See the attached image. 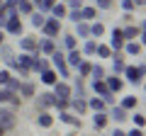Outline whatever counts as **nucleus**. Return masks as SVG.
Masks as SVG:
<instances>
[{"mask_svg":"<svg viewBox=\"0 0 146 136\" xmlns=\"http://www.w3.org/2000/svg\"><path fill=\"white\" fill-rule=\"evenodd\" d=\"M122 110H127V112H129V110H136V95H127V97H122Z\"/></svg>","mask_w":146,"mask_h":136,"instance_id":"29","label":"nucleus"},{"mask_svg":"<svg viewBox=\"0 0 146 136\" xmlns=\"http://www.w3.org/2000/svg\"><path fill=\"white\" fill-rule=\"evenodd\" d=\"M127 136H144V129H136V126H134V129H131Z\"/></svg>","mask_w":146,"mask_h":136,"instance_id":"49","label":"nucleus"},{"mask_svg":"<svg viewBox=\"0 0 146 136\" xmlns=\"http://www.w3.org/2000/svg\"><path fill=\"white\" fill-rule=\"evenodd\" d=\"M66 7L68 10H80L83 7V0H66Z\"/></svg>","mask_w":146,"mask_h":136,"instance_id":"47","label":"nucleus"},{"mask_svg":"<svg viewBox=\"0 0 146 136\" xmlns=\"http://www.w3.org/2000/svg\"><path fill=\"white\" fill-rule=\"evenodd\" d=\"M56 51V42L49 37H44L42 42H39V53H46V56H51V53Z\"/></svg>","mask_w":146,"mask_h":136,"instance_id":"14","label":"nucleus"},{"mask_svg":"<svg viewBox=\"0 0 146 136\" xmlns=\"http://www.w3.org/2000/svg\"><path fill=\"white\" fill-rule=\"evenodd\" d=\"M15 95H17V92H10L7 88H0V105H7V102L15 97Z\"/></svg>","mask_w":146,"mask_h":136,"instance_id":"37","label":"nucleus"},{"mask_svg":"<svg viewBox=\"0 0 146 136\" xmlns=\"http://www.w3.org/2000/svg\"><path fill=\"white\" fill-rule=\"evenodd\" d=\"M42 34L49 39H56L61 34V20H54V17H46V22L42 24Z\"/></svg>","mask_w":146,"mask_h":136,"instance_id":"3","label":"nucleus"},{"mask_svg":"<svg viewBox=\"0 0 146 136\" xmlns=\"http://www.w3.org/2000/svg\"><path fill=\"white\" fill-rule=\"evenodd\" d=\"M85 102H88V110H93V112H105V102H102L100 97H88Z\"/></svg>","mask_w":146,"mask_h":136,"instance_id":"24","label":"nucleus"},{"mask_svg":"<svg viewBox=\"0 0 146 136\" xmlns=\"http://www.w3.org/2000/svg\"><path fill=\"white\" fill-rule=\"evenodd\" d=\"M144 63H139V66H129V63H127L124 66V71H122V75H124L127 80H129V83H141V80H144Z\"/></svg>","mask_w":146,"mask_h":136,"instance_id":"2","label":"nucleus"},{"mask_svg":"<svg viewBox=\"0 0 146 136\" xmlns=\"http://www.w3.org/2000/svg\"><path fill=\"white\" fill-rule=\"evenodd\" d=\"M105 85L110 88V92H122V88H124V80H122L119 75H105Z\"/></svg>","mask_w":146,"mask_h":136,"instance_id":"11","label":"nucleus"},{"mask_svg":"<svg viewBox=\"0 0 146 136\" xmlns=\"http://www.w3.org/2000/svg\"><path fill=\"white\" fill-rule=\"evenodd\" d=\"M54 3H56V0H39V3H36V7H39V12H44V15H46V12L54 7Z\"/></svg>","mask_w":146,"mask_h":136,"instance_id":"38","label":"nucleus"},{"mask_svg":"<svg viewBox=\"0 0 146 136\" xmlns=\"http://www.w3.org/2000/svg\"><path fill=\"white\" fill-rule=\"evenodd\" d=\"M22 29H25V27H22V20H20V17H12V20H7L5 27H3V32H5V34H10V37H20Z\"/></svg>","mask_w":146,"mask_h":136,"instance_id":"5","label":"nucleus"},{"mask_svg":"<svg viewBox=\"0 0 146 136\" xmlns=\"http://www.w3.org/2000/svg\"><path fill=\"white\" fill-rule=\"evenodd\" d=\"M17 92H20V97H34V85L32 83H20Z\"/></svg>","mask_w":146,"mask_h":136,"instance_id":"27","label":"nucleus"},{"mask_svg":"<svg viewBox=\"0 0 146 136\" xmlns=\"http://www.w3.org/2000/svg\"><path fill=\"white\" fill-rule=\"evenodd\" d=\"M63 46L71 51V49H78L76 46V34H63Z\"/></svg>","mask_w":146,"mask_h":136,"instance_id":"39","label":"nucleus"},{"mask_svg":"<svg viewBox=\"0 0 146 136\" xmlns=\"http://www.w3.org/2000/svg\"><path fill=\"white\" fill-rule=\"evenodd\" d=\"M80 61H83V53H80L78 49H71V51L66 53V63H68V68H76Z\"/></svg>","mask_w":146,"mask_h":136,"instance_id":"15","label":"nucleus"},{"mask_svg":"<svg viewBox=\"0 0 146 136\" xmlns=\"http://www.w3.org/2000/svg\"><path fill=\"white\" fill-rule=\"evenodd\" d=\"M5 37H7V34H5L3 29H0V44H5Z\"/></svg>","mask_w":146,"mask_h":136,"instance_id":"52","label":"nucleus"},{"mask_svg":"<svg viewBox=\"0 0 146 136\" xmlns=\"http://www.w3.org/2000/svg\"><path fill=\"white\" fill-rule=\"evenodd\" d=\"M0 5H3V0H0Z\"/></svg>","mask_w":146,"mask_h":136,"instance_id":"55","label":"nucleus"},{"mask_svg":"<svg viewBox=\"0 0 146 136\" xmlns=\"http://www.w3.org/2000/svg\"><path fill=\"white\" fill-rule=\"evenodd\" d=\"M0 126H3L5 131L15 126V112L7 110V107H3V105H0Z\"/></svg>","mask_w":146,"mask_h":136,"instance_id":"7","label":"nucleus"},{"mask_svg":"<svg viewBox=\"0 0 146 136\" xmlns=\"http://www.w3.org/2000/svg\"><path fill=\"white\" fill-rule=\"evenodd\" d=\"M20 83H22L20 78H10V80H7V85H5V88L10 90V92H17V88H20Z\"/></svg>","mask_w":146,"mask_h":136,"instance_id":"44","label":"nucleus"},{"mask_svg":"<svg viewBox=\"0 0 146 136\" xmlns=\"http://www.w3.org/2000/svg\"><path fill=\"white\" fill-rule=\"evenodd\" d=\"M68 105H71V100H63V97H56V102H54V107H56L58 112L68 110Z\"/></svg>","mask_w":146,"mask_h":136,"instance_id":"42","label":"nucleus"},{"mask_svg":"<svg viewBox=\"0 0 146 136\" xmlns=\"http://www.w3.org/2000/svg\"><path fill=\"white\" fill-rule=\"evenodd\" d=\"M90 75H93V80H105V75H107V71H105L102 66H98V63H95V66L90 68Z\"/></svg>","mask_w":146,"mask_h":136,"instance_id":"32","label":"nucleus"},{"mask_svg":"<svg viewBox=\"0 0 146 136\" xmlns=\"http://www.w3.org/2000/svg\"><path fill=\"white\" fill-rule=\"evenodd\" d=\"M46 68H51L46 58H39V56L34 58V63H32V71H34V73H42V71H46Z\"/></svg>","mask_w":146,"mask_h":136,"instance_id":"28","label":"nucleus"},{"mask_svg":"<svg viewBox=\"0 0 146 136\" xmlns=\"http://www.w3.org/2000/svg\"><path fill=\"white\" fill-rule=\"evenodd\" d=\"M110 117H112L115 121H124V119H127V110H122V107H112Z\"/></svg>","mask_w":146,"mask_h":136,"instance_id":"35","label":"nucleus"},{"mask_svg":"<svg viewBox=\"0 0 146 136\" xmlns=\"http://www.w3.org/2000/svg\"><path fill=\"white\" fill-rule=\"evenodd\" d=\"M39 78H42L44 85H54V83L58 80V73L54 71V68H46V71H42V73H39Z\"/></svg>","mask_w":146,"mask_h":136,"instance_id":"17","label":"nucleus"},{"mask_svg":"<svg viewBox=\"0 0 146 136\" xmlns=\"http://www.w3.org/2000/svg\"><path fill=\"white\" fill-rule=\"evenodd\" d=\"M105 34V24L102 22H93L90 24V37H102Z\"/></svg>","mask_w":146,"mask_h":136,"instance_id":"36","label":"nucleus"},{"mask_svg":"<svg viewBox=\"0 0 146 136\" xmlns=\"http://www.w3.org/2000/svg\"><path fill=\"white\" fill-rule=\"evenodd\" d=\"M80 17H83V20H95V17H98V10H95L93 5H83L80 7Z\"/></svg>","mask_w":146,"mask_h":136,"instance_id":"30","label":"nucleus"},{"mask_svg":"<svg viewBox=\"0 0 146 136\" xmlns=\"http://www.w3.org/2000/svg\"><path fill=\"white\" fill-rule=\"evenodd\" d=\"M73 92L78 95V97H85V85H83V78L76 80V85H73Z\"/></svg>","mask_w":146,"mask_h":136,"instance_id":"40","label":"nucleus"},{"mask_svg":"<svg viewBox=\"0 0 146 136\" xmlns=\"http://www.w3.org/2000/svg\"><path fill=\"white\" fill-rule=\"evenodd\" d=\"M10 78H12V73H10V71H7V68H0V88H5Z\"/></svg>","mask_w":146,"mask_h":136,"instance_id":"41","label":"nucleus"},{"mask_svg":"<svg viewBox=\"0 0 146 136\" xmlns=\"http://www.w3.org/2000/svg\"><path fill=\"white\" fill-rule=\"evenodd\" d=\"M131 3H134V7H144V3H146V0H131Z\"/></svg>","mask_w":146,"mask_h":136,"instance_id":"50","label":"nucleus"},{"mask_svg":"<svg viewBox=\"0 0 146 136\" xmlns=\"http://www.w3.org/2000/svg\"><path fill=\"white\" fill-rule=\"evenodd\" d=\"M54 102H56V95L54 92H42L39 97H36V107L42 112H46L49 107H54Z\"/></svg>","mask_w":146,"mask_h":136,"instance_id":"9","label":"nucleus"},{"mask_svg":"<svg viewBox=\"0 0 146 136\" xmlns=\"http://www.w3.org/2000/svg\"><path fill=\"white\" fill-rule=\"evenodd\" d=\"M66 17H68L71 22H83V17H80V10H68V12H66Z\"/></svg>","mask_w":146,"mask_h":136,"instance_id":"45","label":"nucleus"},{"mask_svg":"<svg viewBox=\"0 0 146 136\" xmlns=\"http://www.w3.org/2000/svg\"><path fill=\"white\" fill-rule=\"evenodd\" d=\"M76 34H78L80 39H90V24L88 22H76Z\"/></svg>","mask_w":146,"mask_h":136,"instance_id":"23","label":"nucleus"},{"mask_svg":"<svg viewBox=\"0 0 146 136\" xmlns=\"http://www.w3.org/2000/svg\"><path fill=\"white\" fill-rule=\"evenodd\" d=\"M36 56H42V53H25V51H20V56H15V58H17V66H20V68L32 71V63H34Z\"/></svg>","mask_w":146,"mask_h":136,"instance_id":"10","label":"nucleus"},{"mask_svg":"<svg viewBox=\"0 0 146 136\" xmlns=\"http://www.w3.org/2000/svg\"><path fill=\"white\" fill-rule=\"evenodd\" d=\"M49 12H51L54 20H63V17H66V12H68V7H66V3H54V7H51Z\"/></svg>","mask_w":146,"mask_h":136,"instance_id":"20","label":"nucleus"},{"mask_svg":"<svg viewBox=\"0 0 146 136\" xmlns=\"http://www.w3.org/2000/svg\"><path fill=\"white\" fill-rule=\"evenodd\" d=\"M51 63H54V71H56L61 78H71V68H68V63H66V53H61L56 49V51L51 53Z\"/></svg>","mask_w":146,"mask_h":136,"instance_id":"1","label":"nucleus"},{"mask_svg":"<svg viewBox=\"0 0 146 136\" xmlns=\"http://www.w3.org/2000/svg\"><path fill=\"white\" fill-rule=\"evenodd\" d=\"M36 124L42 126V129H51V126H54V117L49 114V112H39V117H36Z\"/></svg>","mask_w":146,"mask_h":136,"instance_id":"21","label":"nucleus"},{"mask_svg":"<svg viewBox=\"0 0 146 136\" xmlns=\"http://www.w3.org/2000/svg\"><path fill=\"white\" fill-rule=\"evenodd\" d=\"M110 58H112V71H115V75H122V71H124V66H127V63H124V58L119 56V51H117V53H112Z\"/></svg>","mask_w":146,"mask_h":136,"instance_id":"19","label":"nucleus"},{"mask_svg":"<svg viewBox=\"0 0 146 136\" xmlns=\"http://www.w3.org/2000/svg\"><path fill=\"white\" fill-rule=\"evenodd\" d=\"M122 46H124L122 29H119V27H115V29H112V39H110V49H112V51H122Z\"/></svg>","mask_w":146,"mask_h":136,"instance_id":"12","label":"nucleus"},{"mask_svg":"<svg viewBox=\"0 0 146 136\" xmlns=\"http://www.w3.org/2000/svg\"><path fill=\"white\" fill-rule=\"evenodd\" d=\"M122 49H124L129 56H139V53H141V44L139 42H124V46H122Z\"/></svg>","mask_w":146,"mask_h":136,"instance_id":"25","label":"nucleus"},{"mask_svg":"<svg viewBox=\"0 0 146 136\" xmlns=\"http://www.w3.org/2000/svg\"><path fill=\"white\" fill-rule=\"evenodd\" d=\"M95 56H100V58H110V56H112V49H110L107 44H98V49H95Z\"/></svg>","mask_w":146,"mask_h":136,"instance_id":"34","label":"nucleus"},{"mask_svg":"<svg viewBox=\"0 0 146 136\" xmlns=\"http://www.w3.org/2000/svg\"><path fill=\"white\" fill-rule=\"evenodd\" d=\"M131 119H134V126H136V129H144V121H146V119H144V114H141V112H136Z\"/></svg>","mask_w":146,"mask_h":136,"instance_id":"46","label":"nucleus"},{"mask_svg":"<svg viewBox=\"0 0 146 136\" xmlns=\"http://www.w3.org/2000/svg\"><path fill=\"white\" fill-rule=\"evenodd\" d=\"M58 119L63 121V124H71V126H80V117H76V114H71L68 110H63V112H58Z\"/></svg>","mask_w":146,"mask_h":136,"instance_id":"16","label":"nucleus"},{"mask_svg":"<svg viewBox=\"0 0 146 136\" xmlns=\"http://www.w3.org/2000/svg\"><path fill=\"white\" fill-rule=\"evenodd\" d=\"M112 136H127V134H124L122 129H115V131H112Z\"/></svg>","mask_w":146,"mask_h":136,"instance_id":"51","label":"nucleus"},{"mask_svg":"<svg viewBox=\"0 0 146 136\" xmlns=\"http://www.w3.org/2000/svg\"><path fill=\"white\" fill-rule=\"evenodd\" d=\"M0 136H5V129H3V126H0Z\"/></svg>","mask_w":146,"mask_h":136,"instance_id":"53","label":"nucleus"},{"mask_svg":"<svg viewBox=\"0 0 146 136\" xmlns=\"http://www.w3.org/2000/svg\"><path fill=\"white\" fill-rule=\"evenodd\" d=\"M36 3H39V0H32V5H36Z\"/></svg>","mask_w":146,"mask_h":136,"instance_id":"54","label":"nucleus"},{"mask_svg":"<svg viewBox=\"0 0 146 136\" xmlns=\"http://www.w3.org/2000/svg\"><path fill=\"white\" fill-rule=\"evenodd\" d=\"M122 10H124V12H131V10H134V3H131V0H122Z\"/></svg>","mask_w":146,"mask_h":136,"instance_id":"48","label":"nucleus"},{"mask_svg":"<svg viewBox=\"0 0 146 136\" xmlns=\"http://www.w3.org/2000/svg\"><path fill=\"white\" fill-rule=\"evenodd\" d=\"M107 119H110V117L105 114V112H95V117H93V126H95L98 131H102L105 126H107Z\"/></svg>","mask_w":146,"mask_h":136,"instance_id":"22","label":"nucleus"},{"mask_svg":"<svg viewBox=\"0 0 146 136\" xmlns=\"http://www.w3.org/2000/svg\"><path fill=\"white\" fill-rule=\"evenodd\" d=\"M95 49H98V42H93V39H85L83 51H80V53H85V56H95Z\"/></svg>","mask_w":146,"mask_h":136,"instance_id":"33","label":"nucleus"},{"mask_svg":"<svg viewBox=\"0 0 146 136\" xmlns=\"http://www.w3.org/2000/svg\"><path fill=\"white\" fill-rule=\"evenodd\" d=\"M54 95H56V97H63V100H71L73 97V88L68 83H63V80H56V83H54Z\"/></svg>","mask_w":146,"mask_h":136,"instance_id":"8","label":"nucleus"},{"mask_svg":"<svg viewBox=\"0 0 146 136\" xmlns=\"http://www.w3.org/2000/svg\"><path fill=\"white\" fill-rule=\"evenodd\" d=\"M95 10H110L112 7V0H95Z\"/></svg>","mask_w":146,"mask_h":136,"instance_id":"43","label":"nucleus"},{"mask_svg":"<svg viewBox=\"0 0 146 136\" xmlns=\"http://www.w3.org/2000/svg\"><path fill=\"white\" fill-rule=\"evenodd\" d=\"M15 10H17V15H32L34 12V5H32V0H17Z\"/></svg>","mask_w":146,"mask_h":136,"instance_id":"18","label":"nucleus"},{"mask_svg":"<svg viewBox=\"0 0 146 136\" xmlns=\"http://www.w3.org/2000/svg\"><path fill=\"white\" fill-rule=\"evenodd\" d=\"M32 27H34V29H42V24H44V22H46V15H44V12H32Z\"/></svg>","mask_w":146,"mask_h":136,"instance_id":"26","label":"nucleus"},{"mask_svg":"<svg viewBox=\"0 0 146 136\" xmlns=\"http://www.w3.org/2000/svg\"><path fill=\"white\" fill-rule=\"evenodd\" d=\"M68 107H71L78 117L88 112V102H85V97H71V105H68Z\"/></svg>","mask_w":146,"mask_h":136,"instance_id":"13","label":"nucleus"},{"mask_svg":"<svg viewBox=\"0 0 146 136\" xmlns=\"http://www.w3.org/2000/svg\"><path fill=\"white\" fill-rule=\"evenodd\" d=\"M76 68H78V75H80V78H88V75H90V68H93V63L83 58V61H80Z\"/></svg>","mask_w":146,"mask_h":136,"instance_id":"31","label":"nucleus"},{"mask_svg":"<svg viewBox=\"0 0 146 136\" xmlns=\"http://www.w3.org/2000/svg\"><path fill=\"white\" fill-rule=\"evenodd\" d=\"M90 88H93V92L98 95V97H102V102H112V100H115V92H110V88L105 85V80H93Z\"/></svg>","mask_w":146,"mask_h":136,"instance_id":"4","label":"nucleus"},{"mask_svg":"<svg viewBox=\"0 0 146 136\" xmlns=\"http://www.w3.org/2000/svg\"><path fill=\"white\" fill-rule=\"evenodd\" d=\"M20 51H25V53H39V39L22 37L20 39Z\"/></svg>","mask_w":146,"mask_h":136,"instance_id":"6","label":"nucleus"}]
</instances>
